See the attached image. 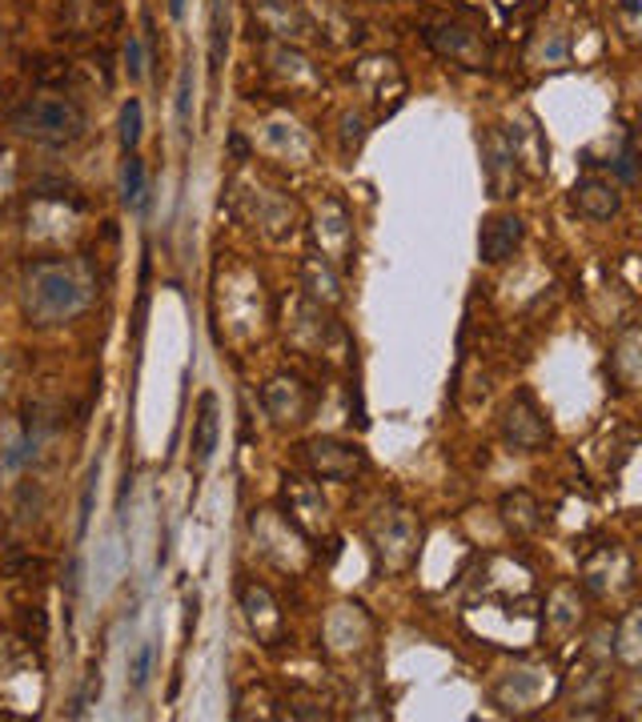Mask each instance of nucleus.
Wrapping results in <instances>:
<instances>
[{
  "mask_svg": "<svg viewBox=\"0 0 642 722\" xmlns=\"http://www.w3.org/2000/svg\"><path fill=\"white\" fill-rule=\"evenodd\" d=\"M305 462L322 482H353L365 470L362 445L341 442V438H314L305 442Z\"/></svg>",
  "mask_w": 642,
  "mask_h": 722,
  "instance_id": "7ed1b4c3",
  "label": "nucleus"
},
{
  "mask_svg": "<svg viewBox=\"0 0 642 722\" xmlns=\"http://www.w3.org/2000/svg\"><path fill=\"white\" fill-rule=\"evenodd\" d=\"M189 121H193V69H181L177 77V128L181 137H189Z\"/></svg>",
  "mask_w": 642,
  "mask_h": 722,
  "instance_id": "2eb2a0df",
  "label": "nucleus"
},
{
  "mask_svg": "<svg viewBox=\"0 0 642 722\" xmlns=\"http://www.w3.org/2000/svg\"><path fill=\"white\" fill-rule=\"evenodd\" d=\"M9 125L41 145H69L85 133V109L69 97H29L9 113Z\"/></svg>",
  "mask_w": 642,
  "mask_h": 722,
  "instance_id": "f03ea898",
  "label": "nucleus"
},
{
  "mask_svg": "<svg viewBox=\"0 0 642 722\" xmlns=\"http://www.w3.org/2000/svg\"><path fill=\"white\" fill-rule=\"evenodd\" d=\"M241 606H246V618H249V627L257 630V639H278L281 634V610L278 602H273V595H269L266 586H246L241 590Z\"/></svg>",
  "mask_w": 642,
  "mask_h": 722,
  "instance_id": "9d476101",
  "label": "nucleus"
},
{
  "mask_svg": "<svg viewBox=\"0 0 642 722\" xmlns=\"http://www.w3.org/2000/svg\"><path fill=\"white\" fill-rule=\"evenodd\" d=\"M503 514H506V522H510L518 534H530V530L538 526V506H534L530 494H522V489H518V494H506Z\"/></svg>",
  "mask_w": 642,
  "mask_h": 722,
  "instance_id": "ddd939ff",
  "label": "nucleus"
},
{
  "mask_svg": "<svg viewBox=\"0 0 642 722\" xmlns=\"http://www.w3.org/2000/svg\"><path fill=\"white\" fill-rule=\"evenodd\" d=\"M125 69H128V81H140V72H145V48H140L137 36H128L125 45Z\"/></svg>",
  "mask_w": 642,
  "mask_h": 722,
  "instance_id": "a211bd4d",
  "label": "nucleus"
},
{
  "mask_svg": "<svg viewBox=\"0 0 642 722\" xmlns=\"http://www.w3.org/2000/svg\"><path fill=\"white\" fill-rule=\"evenodd\" d=\"M302 273H305V290H309V297H317V302H326V305L341 302V281H338V273L329 269L326 257H309Z\"/></svg>",
  "mask_w": 642,
  "mask_h": 722,
  "instance_id": "9b49d317",
  "label": "nucleus"
},
{
  "mask_svg": "<svg viewBox=\"0 0 642 722\" xmlns=\"http://www.w3.org/2000/svg\"><path fill=\"white\" fill-rule=\"evenodd\" d=\"M29 458H33V438L24 433L21 421H4L0 426V486L16 482V474L29 466Z\"/></svg>",
  "mask_w": 642,
  "mask_h": 722,
  "instance_id": "1a4fd4ad",
  "label": "nucleus"
},
{
  "mask_svg": "<svg viewBox=\"0 0 642 722\" xmlns=\"http://www.w3.org/2000/svg\"><path fill=\"white\" fill-rule=\"evenodd\" d=\"M518 245H522V222H518L514 213H494V217H486V222H482V234H478L482 261L498 266V261L514 257V249H518Z\"/></svg>",
  "mask_w": 642,
  "mask_h": 722,
  "instance_id": "423d86ee",
  "label": "nucleus"
},
{
  "mask_svg": "<svg viewBox=\"0 0 642 722\" xmlns=\"http://www.w3.org/2000/svg\"><path fill=\"white\" fill-rule=\"evenodd\" d=\"M169 16L181 21V16H185V0H169Z\"/></svg>",
  "mask_w": 642,
  "mask_h": 722,
  "instance_id": "6ab92c4d",
  "label": "nucleus"
},
{
  "mask_svg": "<svg viewBox=\"0 0 642 722\" xmlns=\"http://www.w3.org/2000/svg\"><path fill=\"white\" fill-rule=\"evenodd\" d=\"M503 438L514 445V450H542L550 438V426L542 418V409H538L534 394L530 390H518V394L506 402V414H503Z\"/></svg>",
  "mask_w": 642,
  "mask_h": 722,
  "instance_id": "20e7f679",
  "label": "nucleus"
},
{
  "mask_svg": "<svg viewBox=\"0 0 642 722\" xmlns=\"http://www.w3.org/2000/svg\"><path fill=\"white\" fill-rule=\"evenodd\" d=\"M97 478H101V466H93V474H89V482H85V494H81V518H77V534H85V530H89V522H93Z\"/></svg>",
  "mask_w": 642,
  "mask_h": 722,
  "instance_id": "f3484780",
  "label": "nucleus"
},
{
  "mask_svg": "<svg viewBox=\"0 0 642 722\" xmlns=\"http://www.w3.org/2000/svg\"><path fill=\"white\" fill-rule=\"evenodd\" d=\"M382 514H385V510H382ZM374 538L382 542L385 554H390V566H394V571L409 566V562H414V554H418V526H414L409 510L385 514L382 522L374 526Z\"/></svg>",
  "mask_w": 642,
  "mask_h": 722,
  "instance_id": "39448f33",
  "label": "nucleus"
},
{
  "mask_svg": "<svg viewBox=\"0 0 642 722\" xmlns=\"http://www.w3.org/2000/svg\"><path fill=\"white\" fill-rule=\"evenodd\" d=\"M140 121H145V113H140V101H137V97H128L125 105H121V145H125V153L137 149Z\"/></svg>",
  "mask_w": 642,
  "mask_h": 722,
  "instance_id": "dca6fc26",
  "label": "nucleus"
},
{
  "mask_svg": "<svg viewBox=\"0 0 642 722\" xmlns=\"http://www.w3.org/2000/svg\"><path fill=\"white\" fill-rule=\"evenodd\" d=\"M217 438H222V418H217V394H201L198 418H193V462L205 470L217 454Z\"/></svg>",
  "mask_w": 642,
  "mask_h": 722,
  "instance_id": "6e6552de",
  "label": "nucleus"
},
{
  "mask_svg": "<svg viewBox=\"0 0 642 722\" xmlns=\"http://www.w3.org/2000/svg\"><path fill=\"white\" fill-rule=\"evenodd\" d=\"M153 658H157V642H153V639L137 642V651L128 654V687H133V690H145V687H149Z\"/></svg>",
  "mask_w": 642,
  "mask_h": 722,
  "instance_id": "4468645a",
  "label": "nucleus"
},
{
  "mask_svg": "<svg viewBox=\"0 0 642 722\" xmlns=\"http://www.w3.org/2000/svg\"><path fill=\"white\" fill-rule=\"evenodd\" d=\"M574 210L583 213V217H595V222H610L615 213L622 210V198L619 189L610 185V181H598V177H586L574 185Z\"/></svg>",
  "mask_w": 642,
  "mask_h": 722,
  "instance_id": "0eeeda50",
  "label": "nucleus"
},
{
  "mask_svg": "<svg viewBox=\"0 0 642 722\" xmlns=\"http://www.w3.org/2000/svg\"><path fill=\"white\" fill-rule=\"evenodd\" d=\"M93 302V281L72 261H41L24 278V314L36 326H60L85 314Z\"/></svg>",
  "mask_w": 642,
  "mask_h": 722,
  "instance_id": "f257e3e1",
  "label": "nucleus"
},
{
  "mask_svg": "<svg viewBox=\"0 0 642 722\" xmlns=\"http://www.w3.org/2000/svg\"><path fill=\"white\" fill-rule=\"evenodd\" d=\"M121 201H125L128 210H145V201H149L145 161H140L137 153H128V157H125V169H121Z\"/></svg>",
  "mask_w": 642,
  "mask_h": 722,
  "instance_id": "f8f14e48",
  "label": "nucleus"
}]
</instances>
